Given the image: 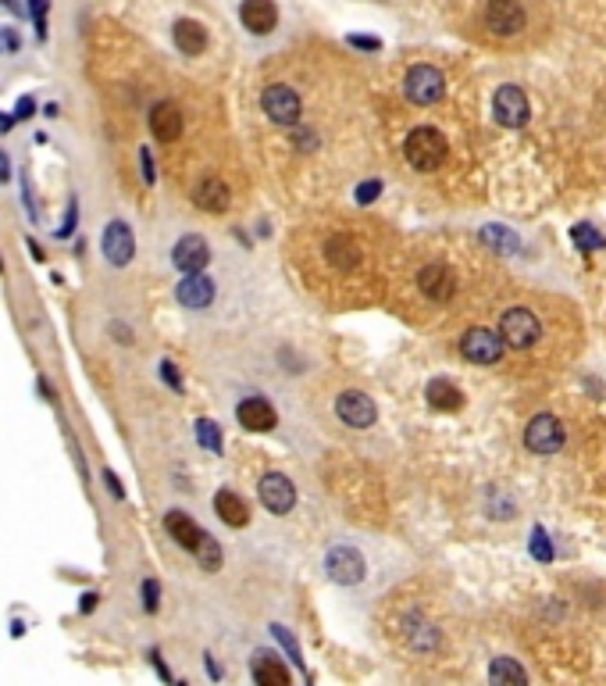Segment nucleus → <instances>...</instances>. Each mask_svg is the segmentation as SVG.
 <instances>
[{"instance_id": "obj_14", "label": "nucleus", "mask_w": 606, "mask_h": 686, "mask_svg": "<svg viewBox=\"0 0 606 686\" xmlns=\"http://www.w3.org/2000/svg\"><path fill=\"white\" fill-rule=\"evenodd\" d=\"M236 419L250 432H272V429L279 426V411L264 397H242L240 404H236Z\"/></svg>"}, {"instance_id": "obj_42", "label": "nucleus", "mask_w": 606, "mask_h": 686, "mask_svg": "<svg viewBox=\"0 0 606 686\" xmlns=\"http://www.w3.org/2000/svg\"><path fill=\"white\" fill-rule=\"evenodd\" d=\"M346 43H350V47H357V50H378V47H382L375 36H346Z\"/></svg>"}, {"instance_id": "obj_32", "label": "nucleus", "mask_w": 606, "mask_h": 686, "mask_svg": "<svg viewBox=\"0 0 606 686\" xmlns=\"http://www.w3.org/2000/svg\"><path fill=\"white\" fill-rule=\"evenodd\" d=\"M570 236H574V244H578L581 251H600V247H603V236H600L592 225H574Z\"/></svg>"}, {"instance_id": "obj_20", "label": "nucleus", "mask_w": 606, "mask_h": 686, "mask_svg": "<svg viewBox=\"0 0 606 686\" xmlns=\"http://www.w3.org/2000/svg\"><path fill=\"white\" fill-rule=\"evenodd\" d=\"M150 132L158 143H175L182 136V111L171 100H158L150 108Z\"/></svg>"}, {"instance_id": "obj_34", "label": "nucleus", "mask_w": 606, "mask_h": 686, "mask_svg": "<svg viewBox=\"0 0 606 686\" xmlns=\"http://www.w3.org/2000/svg\"><path fill=\"white\" fill-rule=\"evenodd\" d=\"M139 598H143V608H147V611H158V604H161V583H158V579H143Z\"/></svg>"}, {"instance_id": "obj_25", "label": "nucleus", "mask_w": 606, "mask_h": 686, "mask_svg": "<svg viewBox=\"0 0 606 686\" xmlns=\"http://www.w3.org/2000/svg\"><path fill=\"white\" fill-rule=\"evenodd\" d=\"M425 397H428V404H432L436 411H460V408H464V393L449 383V379H432L428 390H425Z\"/></svg>"}, {"instance_id": "obj_19", "label": "nucleus", "mask_w": 606, "mask_h": 686, "mask_svg": "<svg viewBox=\"0 0 606 686\" xmlns=\"http://www.w3.org/2000/svg\"><path fill=\"white\" fill-rule=\"evenodd\" d=\"M322 255L328 257V265H335L339 272H354L357 265H361V244L354 240V236H346V233H335V236H328L322 247Z\"/></svg>"}, {"instance_id": "obj_46", "label": "nucleus", "mask_w": 606, "mask_h": 686, "mask_svg": "<svg viewBox=\"0 0 606 686\" xmlns=\"http://www.w3.org/2000/svg\"><path fill=\"white\" fill-rule=\"evenodd\" d=\"M15 122H18V119H15L11 111H0V132H7V129L15 126Z\"/></svg>"}, {"instance_id": "obj_45", "label": "nucleus", "mask_w": 606, "mask_h": 686, "mask_svg": "<svg viewBox=\"0 0 606 686\" xmlns=\"http://www.w3.org/2000/svg\"><path fill=\"white\" fill-rule=\"evenodd\" d=\"M93 608H97V594H86V598H82V604H79V611H82V615H89Z\"/></svg>"}, {"instance_id": "obj_31", "label": "nucleus", "mask_w": 606, "mask_h": 686, "mask_svg": "<svg viewBox=\"0 0 606 686\" xmlns=\"http://www.w3.org/2000/svg\"><path fill=\"white\" fill-rule=\"evenodd\" d=\"M197 443H200L203 451H211V454H221V429H218V422L200 419L197 422Z\"/></svg>"}, {"instance_id": "obj_38", "label": "nucleus", "mask_w": 606, "mask_h": 686, "mask_svg": "<svg viewBox=\"0 0 606 686\" xmlns=\"http://www.w3.org/2000/svg\"><path fill=\"white\" fill-rule=\"evenodd\" d=\"M139 172H143V182L150 186V182H154V158H150L147 147H139Z\"/></svg>"}, {"instance_id": "obj_21", "label": "nucleus", "mask_w": 606, "mask_h": 686, "mask_svg": "<svg viewBox=\"0 0 606 686\" xmlns=\"http://www.w3.org/2000/svg\"><path fill=\"white\" fill-rule=\"evenodd\" d=\"M164 533L182 547V551H197L200 547V540H203V529L190 518L186 512H168L164 514Z\"/></svg>"}, {"instance_id": "obj_6", "label": "nucleus", "mask_w": 606, "mask_h": 686, "mask_svg": "<svg viewBox=\"0 0 606 686\" xmlns=\"http://www.w3.org/2000/svg\"><path fill=\"white\" fill-rule=\"evenodd\" d=\"M564 440H567L564 426L553 415H535L525 429V447L531 454H557L564 447Z\"/></svg>"}, {"instance_id": "obj_27", "label": "nucleus", "mask_w": 606, "mask_h": 686, "mask_svg": "<svg viewBox=\"0 0 606 686\" xmlns=\"http://www.w3.org/2000/svg\"><path fill=\"white\" fill-rule=\"evenodd\" d=\"M488 680L492 683H514V686H525L528 683V672L514 661V658H492L488 665Z\"/></svg>"}, {"instance_id": "obj_44", "label": "nucleus", "mask_w": 606, "mask_h": 686, "mask_svg": "<svg viewBox=\"0 0 606 686\" xmlns=\"http://www.w3.org/2000/svg\"><path fill=\"white\" fill-rule=\"evenodd\" d=\"M0 36H4V43H7V50H18V43H22V40H18V33H15V29H4Z\"/></svg>"}, {"instance_id": "obj_33", "label": "nucleus", "mask_w": 606, "mask_h": 686, "mask_svg": "<svg viewBox=\"0 0 606 686\" xmlns=\"http://www.w3.org/2000/svg\"><path fill=\"white\" fill-rule=\"evenodd\" d=\"M531 555L539 561H553V547H550V536L542 525H535V533H531Z\"/></svg>"}, {"instance_id": "obj_43", "label": "nucleus", "mask_w": 606, "mask_h": 686, "mask_svg": "<svg viewBox=\"0 0 606 686\" xmlns=\"http://www.w3.org/2000/svg\"><path fill=\"white\" fill-rule=\"evenodd\" d=\"M150 665L158 669V676H161L164 683H171V672L164 669V658H161V650H150Z\"/></svg>"}, {"instance_id": "obj_7", "label": "nucleus", "mask_w": 606, "mask_h": 686, "mask_svg": "<svg viewBox=\"0 0 606 686\" xmlns=\"http://www.w3.org/2000/svg\"><path fill=\"white\" fill-rule=\"evenodd\" d=\"M257 494H261V504L272 514H289L296 504V486L282 472H264L257 483Z\"/></svg>"}, {"instance_id": "obj_11", "label": "nucleus", "mask_w": 606, "mask_h": 686, "mask_svg": "<svg viewBox=\"0 0 606 686\" xmlns=\"http://www.w3.org/2000/svg\"><path fill=\"white\" fill-rule=\"evenodd\" d=\"M485 26L496 36H518L525 29V7L518 0H488L485 7Z\"/></svg>"}, {"instance_id": "obj_4", "label": "nucleus", "mask_w": 606, "mask_h": 686, "mask_svg": "<svg viewBox=\"0 0 606 686\" xmlns=\"http://www.w3.org/2000/svg\"><path fill=\"white\" fill-rule=\"evenodd\" d=\"M404 93L410 104H421V108H428V104H439L446 93V79L443 72L436 68V65H414L410 72H406L404 79Z\"/></svg>"}, {"instance_id": "obj_30", "label": "nucleus", "mask_w": 606, "mask_h": 686, "mask_svg": "<svg viewBox=\"0 0 606 686\" xmlns=\"http://www.w3.org/2000/svg\"><path fill=\"white\" fill-rule=\"evenodd\" d=\"M272 637L282 643V650L289 654V661H293V665H296V669H300V672L307 676V665H303V650H300V643H296V637H293V633H289L285 626H279V622L272 626Z\"/></svg>"}, {"instance_id": "obj_48", "label": "nucleus", "mask_w": 606, "mask_h": 686, "mask_svg": "<svg viewBox=\"0 0 606 686\" xmlns=\"http://www.w3.org/2000/svg\"><path fill=\"white\" fill-rule=\"evenodd\" d=\"M0 272H4V265H0Z\"/></svg>"}, {"instance_id": "obj_28", "label": "nucleus", "mask_w": 606, "mask_h": 686, "mask_svg": "<svg viewBox=\"0 0 606 686\" xmlns=\"http://www.w3.org/2000/svg\"><path fill=\"white\" fill-rule=\"evenodd\" d=\"M482 240H485V244H492L496 251H507V255H514V251L521 247V244H518V236H514L507 225H485Z\"/></svg>"}, {"instance_id": "obj_22", "label": "nucleus", "mask_w": 606, "mask_h": 686, "mask_svg": "<svg viewBox=\"0 0 606 686\" xmlns=\"http://www.w3.org/2000/svg\"><path fill=\"white\" fill-rule=\"evenodd\" d=\"M171 40H175V47L186 57H197V54L207 50V29H203V22H197V18H175Z\"/></svg>"}, {"instance_id": "obj_29", "label": "nucleus", "mask_w": 606, "mask_h": 686, "mask_svg": "<svg viewBox=\"0 0 606 686\" xmlns=\"http://www.w3.org/2000/svg\"><path fill=\"white\" fill-rule=\"evenodd\" d=\"M193 555H197L203 572H218V568H221V547H218V540H214L211 533H203L200 547H197Z\"/></svg>"}, {"instance_id": "obj_15", "label": "nucleus", "mask_w": 606, "mask_h": 686, "mask_svg": "<svg viewBox=\"0 0 606 686\" xmlns=\"http://www.w3.org/2000/svg\"><path fill=\"white\" fill-rule=\"evenodd\" d=\"M207 261H211V247H207V240L197 236V233H186V236L175 244V251H171V265H175L182 275L203 272Z\"/></svg>"}, {"instance_id": "obj_41", "label": "nucleus", "mask_w": 606, "mask_h": 686, "mask_svg": "<svg viewBox=\"0 0 606 686\" xmlns=\"http://www.w3.org/2000/svg\"><path fill=\"white\" fill-rule=\"evenodd\" d=\"M104 483H108L111 497H125V486H121V479H118V475H115L111 469H104Z\"/></svg>"}, {"instance_id": "obj_3", "label": "nucleus", "mask_w": 606, "mask_h": 686, "mask_svg": "<svg viewBox=\"0 0 606 686\" xmlns=\"http://www.w3.org/2000/svg\"><path fill=\"white\" fill-rule=\"evenodd\" d=\"M539 337H542V326H539L535 311H528V307L503 311V318H499V340L507 343V347L528 350L531 343H539Z\"/></svg>"}, {"instance_id": "obj_8", "label": "nucleus", "mask_w": 606, "mask_h": 686, "mask_svg": "<svg viewBox=\"0 0 606 686\" xmlns=\"http://www.w3.org/2000/svg\"><path fill=\"white\" fill-rule=\"evenodd\" d=\"M503 347H507V343L499 340V333L482 329V326H475V329H467V333L460 337V354H464L467 361H475V365H496V361L503 358Z\"/></svg>"}, {"instance_id": "obj_2", "label": "nucleus", "mask_w": 606, "mask_h": 686, "mask_svg": "<svg viewBox=\"0 0 606 686\" xmlns=\"http://www.w3.org/2000/svg\"><path fill=\"white\" fill-rule=\"evenodd\" d=\"M261 108H264V115L275 122V126H300V115H303V100H300V93L293 89V86L285 83H272L264 93H261Z\"/></svg>"}, {"instance_id": "obj_47", "label": "nucleus", "mask_w": 606, "mask_h": 686, "mask_svg": "<svg viewBox=\"0 0 606 686\" xmlns=\"http://www.w3.org/2000/svg\"><path fill=\"white\" fill-rule=\"evenodd\" d=\"M29 251H33V257H36V261H43V251H40V244H33V240H29Z\"/></svg>"}, {"instance_id": "obj_10", "label": "nucleus", "mask_w": 606, "mask_h": 686, "mask_svg": "<svg viewBox=\"0 0 606 686\" xmlns=\"http://www.w3.org/2000/svg\"><path fill=\"white\" fill-rule=\"evenodd\" d=\"M335 415H339V422H346L350 429H367L375 426L378 408H375V400L364 390H346V393L335 397Z\"/></svg>"}, {"instance_id": "obj_12", "label": "nucleus", "mask_w": 606, "mask_h": 686, "mask_svg": "<svg viewBox=\"0 0 606 686\" xmlns=\"http://www.w3.org/2000/svg\"><path fill=\"white\" fill-rule=\"evenodd\" d=\"M240 22L250 36H268L279 26L275 0H240Z\"/></svg>"}, {"instance_id": "obj_9", "label": "nucleus", "mask_w": 606, "mask_h": 686, "mask_svg": "<svg viewBox=\"0 0 606 686\" xmlns=\"http://www.w3.org/2000/svg\"><path fill=\"white\" fill-rule=\"evenodd\" d=\"M492 111H496V122L507 129H521L531 115L528 108V97L521 86H499L496 97H492Z\"/></svg>"}, {"instance_id": "obj_5", "label": "nucleus", "mask_w": 606, "mask_h": 686, "mask_svg": "<svg viewBox=\"0 0 606 686\" xmlns=\"http://www.w3.org/2000/svg\"><path fill=\"white\" fill-rule=\"evenodd\" d=\"M324 572H328V579L339 583V587H357L364 579V572H367V561H364V555L357 547L339 544V547H332V551L324 555Z\"/></svg>"}, {"instance_id": "obj_39", "label": "nucleus", "mask_w": 606, "mask_h": 686, "mask_svg": "<svg viewBox=\"0 0 606 686\" xmlns=\"http://www.w3.org/2000/svg\"><path fill=\"white\" fill-rule=\"evenodd\" d=\"M36 115V100L33 97H18V104H15V119H33Z\"/></svg>"}, {"instance_id": "obj_13", "label": "nucleus", "mask_w": 606, "mask_h": 686, "mask_svg": "<svg viewBox=\"0 0 606 686\" xmlns=\"http://www.w3.org/2000/svg\"><path fill=\"white\" fill-rule=\"evenodd\" d=\"M417 286H421V294L428 300L446 304V300H453V294H457V275H453V268L432 261V265H425V268L417 272Z\"/></svg>"}, {"instance_id": "obj_24", "label": "nucleus", "mask_w": 606, "mask_h": 686, "mask_svg": "<svg viewBox=\"0 0 606 686\" xmlns=\"http://www.w3.org/2000/svg\"><path fill=\"white\" fill-rule=\"evenodd\" d=\"M214 514H218L225 525H232V529H242V525L250 522V512H246L242 497L232 494V490H218V494H214Z\"/></svg>"}, {"instance_id": "obj_37", "label": "nucleus", "mask_w": 606, "mask_h": 686, "mask_svg": "<svg viewBox=\"0 0 606 686\" xmlns=\"http://www.w3.org/2000/svg\"><path fill=\"white\" fill-rule=\"evenodd\" d=\"M161 379L171 386V390H179V393H182V376H179V369H175V365H171L168 358L161 361Z\"/></svg>"}, {"instance_id": "obj_36", "label": "nucleus", "mask_w": 606, "mask_h": 686, "mask_svg": "<svg viewBox=\"0 0 606 686\" xmlns=\"http://www.w3.org/2000/svg\"><path fill=\"white\" fill-rule=\"evenodd\" d=\"M378 193H382V182H378V179H367V182H361V186H357V193H354V197H357V204H371Z\"/></svg>"}, {"instance_id": "obj_26", "label": "nucleus", "mask_w": 606, "mask_h": 686, "mask_svg": "<svg viewBox=\"0 0 606 686\" xmlns=\"http://www.w3.org/2000/svg\"><path fill=\"white\" fill-rule=\"evenodd\" d=\"M404 629H406V643H410L414 650H436V647H439V633H436V626H428L421 615H410V618H404Z\"/></svg>"}, {"instance_id": "obj_16", "label": "nucleus", "mask_w": 606, "mask_h": 686, "mask_svg": "<svg viewBox=\"0 0 606 686\" xmlns=\"http://www.w3.org/2000/svg\"><path fill=\"white\" fill-rule=\"evenodd\" d=\"M100 247H104V257L111 261V265H128L132 261V255H136V240H132V229L125 225V222H108V229H104V240H100Z\"/></svg>"}, {"instance_id": "obj_18", "label": "nucleus", "mask_w": 606, "mask_h": 686, "mask_svg": "<svg viewBox=\"0 0 606 686\" xmlns=\"http://www.w3.org/2000/svg\"><path fill=\"white\" fill-rule=\"evenodd\" d=\"M250 676H253V683H261V686H289L293 683L289 665H282L272 650H257V654L250 658Z\"/></svg>"}, {"instance_id": "obj_17", "label": "nucleus", "mask_w": 606, "mask_h": 686, "mask_svg": "<svg viewBox=\"0 0 606 686\" xmlns=\"http://www.w3.org/2000/svg\"><path fill=\"white\" fill-rule=\"evenodd\" d=\"M175 297L182 307H193V311H203L211 300H214V283L203 275V272H190L175 283Z\"/></svg>"}, {"instance_id": "obj_40", "label": "nucleus", "mask_w": 606, "mask_h": 686, "mask_svg": "<svg viewBox=\"0 0 606 686\" xmlns=\"http://www.w3.org/2000/svg\"><path fill=\"white\" fill-rule=\"evenodd\" d=\"M22 201H26V214H29L33 222H36L40 214H36V204H33V190H29V179H26V175H22Z\"/></svg>"}, {"instance_id": "obj_23", "label": "nucleus", "mask_w": 606, "mask_h": 686, "mask_svg": "<svg viewBox=\"0 0 606 686\" xmlns=\"http://www.w3.org/2000/svg\"><path fill=\"white\" fill-rule=\"evenodd\" d=\"M229 186L221 182V179H214V175H207V179H200L197 182V190H193V204L200 208V212H211V214H221L225 208H229Z\"/></svg>"}, {"instance_id": "obj_35", "label": "nucleus", "mask_w": 606, "mask_h": 686, "mask_svg": "<svg viewBox=\"0 0 606 686\" xmlns=\"http://www.w3.org/2000/svg\"><path fill=\"white\" fill-rule=\"evenodd\" d=\"M76 222H79V204L68 201V212H65V222H61V229H57V240H68V236L76 233Z\"/></svg>"}, {"instance_id": "obj_1", "label": "nucleus", "mask_w": 606, "mask_h": 686, "mask_svg": "<svg viewBox=\"0 0 606 686\" xmlns=\"http://www.w3.org/2000/svg\"><path fill=\"white\" fill-rule=\"evenodd\" d=\"M404 154L410 161V169L417 172H436L446 161V136L432 126H417L406 132Z\"/></svg>"}]
</instances>
